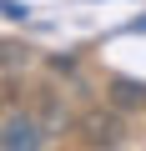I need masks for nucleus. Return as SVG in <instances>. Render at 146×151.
<instances>
[{
  "instance_id": "f257e3e1",
  "label": "nucleus",
  "mask_w": 146,
  "mask_h": 151,
  "mask_svg": "<svg viewBox=\"0 0 146 151\" xmlns=\"http://www.w3.org/2000/svg\"><path fill=\"white\" fill-rule=\"evenodd\" d=\"M76 131H81L86 146H121V141H126V121H121L116 111H86Z\"/></svg>"
},
{
  "instance_id": "f03ea898",
  "label": "nucleus",
  "mask_w": 146,
  "mask_h": 151,
  "mask_svg": "<svg viewBox=\"0 0 146 151\" xmlns=\"http://www.w3.org/2000/svg\"><path fill=\"white\" fill-rule=\"evenodd\" d=\"M0 146H10V151H20V146H40V121L30 126V121L15 116V106H10V126H5V136H0Z\"/></svg>"
},
{
  "instance_id": "7ed1b4c3",
  "label": "nucleus",
  "mask_w": 146,
  "mask_h": 151,
  "mask_svg": "<svg viewBox=\"0 0 146 151\" xmlns=\"http://www.w3.org/2000/svg\"><path fill=\"white\" fill-rule=\"evenodd\" d=\"M111 101H121V106H141L146 96H141V86H131V81H116V86H111Z\"/></svg>"
}]
</instances>
